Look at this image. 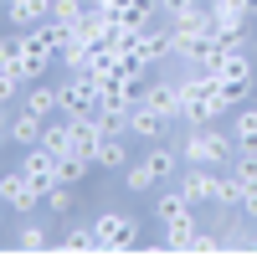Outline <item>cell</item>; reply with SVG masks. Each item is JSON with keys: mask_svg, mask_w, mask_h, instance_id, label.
<instances>
[{"mask_svg": "<svg viewBox=\"0 0 257 257\" xmlns=\"http://www.w3.org/2000/svg\"><path fill=\"white\" fill-rule=\"evenodd\" d=\"M180 93H185V103H180V123H190V128H206L216 113H226V98H221V77H216V72L185 77Z\"/></svg>", "mask_w": 257, "mask_h": 257, "instance_id": "cell-1", "label": "cell"}, {"mask_svg": "<svg viewBox=\"0 0 257 257\" xmlns=\"http://www.w3.org/2000/svg\"><path fill=\"white\" fill-rule=\"evenodd\" d=\"M180 155H185L190 165H226V170H231V160H237V139L221 134V128H190Z\"/></svg>", "mask_w": 257, "mask_h": 257, "instance_id": "cell-2", "label": "cell"}, {"mask_svg": "<svg viewBox=\"0 0 257 257\" xmlns=\"http://www.w3.org/2000/svg\"><path fill=\"white\" fill-rule=\"evenodd\" d=\"M93 237L103 252H128V247H139V221L123 216V211H103L93 221Z\"/></svg>", "mask_w": 257, "mask_h": 257, "instance_id": "cell-3", "label": "cell"}, {"mask_svg": "<svg viewBox=\"0 0 257 257\" xmlns=\"http://www.w3.org/2000/svg\"><path fill=\"white\" fill-rule=\"evenodd\" d=\"M21 175H26L36 190H41V196H47V190L57 185V155H52V149H41V144H31V149H21Z\"/></svg>", "mask_w": 257, "mask_h": 257, "instance_id": "cell-4", "label": "cell"}, {"mask_svg": "<svg viewBox=\"0 0 257 257\" xmlns=\"http://www.w3.org/2000/svg\"><path fill=\"white\" fill-rule=\"evenodd\" d=\"M98 82L88 72H72L67 82H62V113H98Z\"/></svg>", "mask_w": 257, "mask_h": 257, "instance_id": "cell-5", "label": "cell"}, {"mask_svg": "<svg viewBox=\"0 0 257 257\" xmlns=\"http://www.w3.org/2000/svg\"><path fill=\"white\" fill-rule=\"evenodd\" d=\"M62 118H67V144H72V155L93 160V155H98V144H103L98 118H93V113H62Z\"/></svg>", "mask_w": 257, "mask_h": 257, "instance_id": "cell-6", "label": "cell"}, {"mask_svg": "<svg viewBox=\"0 0 257 257\" xmlns=\"http://www.w3.org/2000/svg\"><path fill=\"white\" fill-rule=\"evenodd\" d=\"M36 201H41V190L21 175V170H6V175H0V206H11L16 216H26Z\"/></svg>", "mask_w": 257, "mask_h": 257, "instance_id": "cell-7", "label": "cell"}, {"mask_svg": "<svg viewBox=\"0 0 257 257\" xmlns=\"http://www.w3.org/2000/svg\"><path fill=\"white\" fill-rule=\"evenodd\" d=\"M139 103H144V108H155V113H165V118H180L185 93H180V82H144Z\"/></svg>", "mask_w": 257, "mask_h": 257, "instance_id": "cell-8", "label": "cell"}, {"mask_svg": "<svg viewBox=\"0 0 257 257\" xmlns=\"http://www.w3.org/2000/svg\"><path fill=\"white\" fill-rule=\"evenodd\" d=\"M41 128H47V118L31 113V108H21V113H11V123H6V139H11L16 149H31V144H41Z\"/></svg>", "mask_w": 257, "mask_h": 257, "instance_id": "cell-9", "label": "cell"}, {"mask_svg": "<svg viewBox=\"0 0 257 257\" xmlns=\"http://www.w3.org/2000/svg\"><path fill=\"white\" fill-rule=\"evenodd\" d=\"M180 190H185V201H190V206H201V201H211V206H216V190H221V175H211L206 165H196V170H185Z\"/></svg>", "mask_w": 257, "mask_h": 257, "instance_id": "cell-10", "label": "cell"}, {"mask_svg": "<svg viewBox=\"0 0 257 257\" xmlns=\"http://www.w3.org/2000/svg\"><path fill=\"white\" fill-rule=\"evenodd\" d=\"M123 52H134V57L144 62V67H149V62H165V57H175V47H170V31H139V36L128 41Z\"/></svg>", "mask_w": 257, "mask_h": 257, "instance_id": "cell-11", "label": "cell"}, {"mask_svg": "<svg viewBox=\"0 0 257 257\" xmlns=\"http://www.w3.org/2000/svg\"><path fill=\"white\" fill-rule=\"evenodd\" d=\"M6 16H11L16 31L41 26V21H52V0H6Z\"/></svg>", "mask_w": 257, "mask_h": 257, "instance_id": "cell-12", "label": "cell"}, {"mask_svg": "<svg viewBox=\"0 0 257 257\" xmlns=\"http://www.w3.org/2000/svg\"><path fill=\"white\" fill-rule=\"evenodd\" d=\"M165 113H155V108H144V103H134L128 108V139H160L165 134Z\"/></svg>", "mask_w": 257, "mask_h": 257, "instance_id": "cell-13", "label": "cell"}, {"mask_svg": "<svg viewBox=\"0 0 257 257\" xmlns=\"http://www.w3.org/2000/svg\"><path fill=\"white\" fill-rule=\"evenodd\" d=\"M93 165H103V170H128V144H123V134H103Z\"/></svg>", "mask_w": 257, "mask_h": 257, "instance_id": "cell-14", "label": "cell"}, {"mask_svg": "<svg viewBox=\"0 0 257 257\" xmlns=\"http://www.w3.org/2000/svg\"><path fill=\"white\" fill-rule=\"evenodd\" d=\"M231 139H237L242 155H257V108H242L237 123H231Z\"/></svg>", "mask_w": 257, "mask_h": 257, "instance_id": "cell-15", "label": "cell"}, {"mask_svg": "<svg viewBox=\"0 0 257 257\" xmlns=\"http://www.w3.org/2000/svg\"><path fill=\"white\" fill-rule=\"evenodd\" d=\"M144 165L155 170V180H170V175L180 170V149H170V144H155V149L144 155Z\"/></svg>", "mask_w": 257, "mask_h": 257, "instance_id": "cell-16", "label": "cell"}, {"mask_svg": "<svg viewBox=\"0 0 257 257\" xmlns=\"http://www.w3.org/2000/svg\"><path fill=\"white\" fill-rule=\"evenodd\" d=\"M88 170H93V160H82V155H62L57 160V185H82V180H88Z\"/></svg>", "mask_w": 257, "mask_h": 257, "instance_id": "cell-17", "label": "cell"}, {"mask_svg": "<svg viewBox=\"0 0 257 257\" xmlns=\"http://www.w3.org/2000/svg\"><path fill=\"white\" fill-rule=\"evenodd\" d=\"M155 216H160V226H170V221L190 216V201H185V190H170V196H160V201H155Z\"/></svg>", "mask_w": 257, "mask_h": 257, "instance_id": "cell-18", "label": "cell"}, {"mask_svg": "<svg viewBox=\"0 0 257 257\" xmlns=\"http://www.w3.org/2000/svg\"><path fill=\"white\" fill-rule=\"evenodd\" d=\"M21 108H31V113H41V118H47V113H57V108H62V88H31Z\"/></svg>", "mask_w": 257, "mask_h": 257, "instance_id": "cell-19", "label": "cell"}, {"mask_svg": "<svg viewBox=\"0 0 257 257\" xmlns=\"http://www.w3.org/2000/svg\"><path fill=\"white\" fill-rule=\"evenodd\" d=\"M216 77H221V72H216ZM221 98H226V108H247L252 77H221Z\"/></svg>", "mask_w": 257, "mask_h": 257, "instance_id": "cell-20", "label": "cell"}, {"mask_svg": "<svg viewBox=\"0 0 257 257\" xmlns=\"http://www.w3.org/2000/svg\"><path fill=\"white\" fill-rule=\"evenodd\" d=\"M128 31H149V21H155V0H128V11L118 16Z\"/></svg>", "mask_w": 257, "mask_h": 257, "instance_id": "cell-21", "label": "cell"}, {"mask_svg": "<svg viewBox=\"0 0 257 257\" xmlns=\"http://www.w3.org/2000/svg\"><path fill=\"white\" fill-rule=\"evenodd\" d=\"M41 149H52L57 160H62V155H72V144H67V118H62V123H47V128H41Z\"/></svg>", "mask_w": 257, "mask_h": 257, "instance_id": "cell-22", "label": "cell"}, {"mask_svg": "<svg viewBox=\"0 0 257 257\" xmlns=\"http://www.w3.org/2000/svg\"><path fill=\"white\" fill-rule=\"evenodd\" d=\"M190 242H196V216H180L165 226V247H190Z\"/></svg>", "mask_w": 257, "mask_h": 257, "instance_id": "cell-23", "label": "cell"}, {"mask_svg": "<svg viewBox=\"0 0 257 257\" xmlns=\"http://www.w3.org/2000/svg\"><path fill=\"white\" fill-rule=\"evenodd\" d=\"M47 242H52V231H47V226H36V221L16 226V247H26V252H41Z\"/></svg>", "mask_w": 257, "mask_h": 257, "instance_id": "cell-24", "label": "cell"}, {"mask_svg": "<svg viewBox=\"0 0 257 257\" xmlns=\"http://www.w3.org/2000/svg\"><path fill=\"white\" fill-rule=\"evenodd\" d=\"M82 16H88V11H82V0H52V21H57V26H72V31H77Z\"/></svg>", "mask_w": 257, "mask_h": 257, "instance_id": "cell-25", "label": "cell"}, {"mask_svg": "<svg viewBox=\"0 0 257 257\" xmlns=\"http://www.w3.org/2000/svg\"><path fill=\"white\" fill-rule=\"evenodd\" d=\"M0 72H21V31L0 36Z\"/></svg>", "mask_w": 257, "mask_h": 257, "instance_id": "cell-26", "label": "cell"}, {"mask_svg": "<svg viewBox=\"0 0 257 257\" xmlns=\"http://www.w3.org/2000/svg\"><path fill=\"white\" fill-rule=\"evenodd\" d=\"M123 185H128V190H155L160 180H155V170L139 160V165H128V170H123Z\"/></svg>", "mask_w": 257, "mask_h": 257, "instance_id": "cell-27", "label": "cell"}, {"mask_svg": "<svg viewBox=\"0 0 257 257\" xmlns=\"http://www.w3.org/2000/svg\"><path fill=\"white\" fill-rule=\"evenodd\" d=\"M231 175L242 180V190H252V185H257V155H242V149H237V160H231Z\"/></svg>", "mask_w": 257, "mask_h": 257, "instance_id": "cell-28", "label": "cell"}, {"mask_svg": "<svg viewBox=\"0 0 257 257\" xmlns=\"http://www.w3.org/2000/svg\"><path fill=\"white\" fill-rule=\"evenodd\" d=\"M72 201H77V196H72V185H52V190H47V211H52V216H67Z\"/></svg>", "mask_w": 257, "mask_h": 257, "instance_id": "cell-29", "label": "cell"}, {"mask_svg": "<svg viewBox=\"0 0 257 257\" xmlns=\"http://www.w3.org/2000/svg\"><path fill=\"white\" fill-rule=\"evenodd\" d=\"M221 77H252V57L247 52H226V62L216 67Z\"/></svg>", "mask_w": 257, "mask_h": 257, "instance_id": "cell-30", "label": "cell"}, {"mask_svg": "<svg viewBox=\"0 0 257 257\" xmlns=\"http://www.w3.org/2000/svg\"><path fill=\"white\" fill-rule=\"evenodd\" d=\"M93 118H98L103 134H128V113H118V108H98Z\"/></svg>", "mask_w": 257, "mask_h": 257, "instance_id": "cell-31", "label": "cell"}, {"mask_svg": "<svg viewBox=\"0 0 257 257\" xmlns=\"http://www.w3.org/2000/svg\"><path fill=\"white\" fill-rule=\"evenodd\" d=\"M62 247L82 252V247H98V237H93V226H67V231H62Z\"/></svg>", "mask_w": 257, "mask_h": 257, "instance_id": "cell-32", "label": "cell"}, {"mask_svg": "<svg viewBox=\"0 0 257 257\" xmlns=\"http://www.w3.org/2000/svg\"><path fill=\"white\" fill-rule=\"evenodd\" d=\"M196 6H201V0H160V11H165V21H170V26H175V21H185Z\"/></svg>", "mask_w": 257, "mask_h": 257, "instance_id": "cell-33", "label": "cell"}, {"mask_svg": "<svg viewBox=\"0 0 257 257\" xmlns=\"http://www.w3.org/2000/svg\"><path fill=\"white\" fill-rule=\"evenodd\" d=\"M16 88H21V77H16V72H0V103H11Z\"/></svg>", "mask_w": 257, "mask_h": 257, "instance_id": "cell-34", "label": "cell"}, {"mask_svg": "<svg viewBox=\"0 0 257 257\" xmlns=\"http://www.w3.org/2000/svg\"><path fill=\"white\" fill-rule=\"evenodd\" d=\"M190 247H196V252H216L221 242H216V237H206V231H196V242H190Z\"/></svg>", "mask_w": 257, "mask_h": 257, "instance_id": "cell-35", "label": "cell"}, {"mask_svg": "<svg viewBox=\"0 0 257 257\" xmlns=\"http://www.w3.org/2000/svg\"><path fill=\"white\" fill-rule=\"evenodd\" d=\"M242 211H247V216L257 221V185H252V190H247V196H242Z\"/></svg>", "mask_w": 257, "mask_h": 257, "instance_id": "cell-36", "label": "cell"}, {"mask_svg": "<svg viewBox=\"0 0 257 257\" xmlns=\"http://www.w3.org/2000/svg\"><path fill=\"white\" fill-rule=\"evenodd\" d=\"M6 123H11V118H6V103H0V134H6Z\"/></svg>", "mask_w": 257, "mask_h": 257, "instance_id": "cell-37", "label": "cell"}, {"mask_svg": "<svg viewBox=\"0 0 257 257\" xmlns=\"http://www.w3.org/2000/svg\"><path fill=\"white\" fill-rule=\"evenodd\" d=\"M247 16H257V0H247Z\"/></svg>", "mask_w": 257, "mask_h": 257, "instance_id": "cell-38", "label": "cell"}, {"mask_svg": "<svg viewBox=\"0 0 257 257\" xmlns=\"http://www.w3.org/2000/svg\"><path fill=\"white\" fill-rule=\"evenodd\" d=\"M6 21H11V16H6V11H0V26H6Z\"/></svg>", "mask_w": 257, "mask_h": 257, "instance_id": "cell-39", "label": "cell"}, {"mask_svg": "<svg viewBox=\"0 0 257 257\" xmlns=\"http://www.w3.org/2000/svg\"><path fill=\"white\" fill-rule=\"evenodd\" d=\"M201 6H216V0H201Z\"/></svg>", "mask_w": 257, "mask_h": 257, "instance_id": "cell-40", "label": "cell"}, {"mask_svg": "<svg viewBox=\"0 0 257 257\" xmlns=\"http://www.w3.org/2000/svg\"><path fill=\"white\" fill-rule=\"evenodd\" d=\"M252 52H257V41H252Z\"/></svg>", "mask_w": 257, "mask_h": 257, "instance_id": "cell-41", "label": "cell"}, {"mask_svg": "<svg viewBox=\"0 0 257 257\" xmlns=\"http://www.w3.org/2000/svg\"><path fill=\"white\" fill-rule=\"evenodd\" d=\"M0 139H6V134H0Z\"/></svg>", "mask_w": 257, "mask_h": 257, "instance_id": "cell-42", "label": "cell"}]
</instances>
